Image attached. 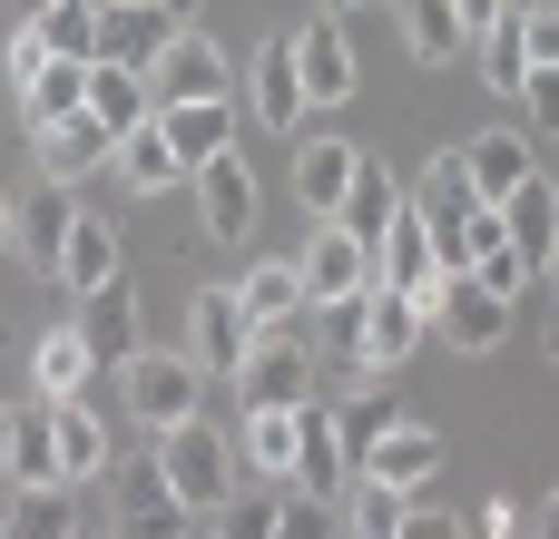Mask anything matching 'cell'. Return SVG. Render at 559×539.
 Instances as JSON below:
<instances>
[{
    "instance_id": "f35d334b",
    "label": "cell",
    "mask_w": 559,
    "mask_h": 539,
    "mask_svg": "<svg viewBox=\"0 0 559 539\" xmlns=\"http://www.w3.org/2000/svg\"><path fill=\"white\" fill-rule=\"evenodd\" d=\"M472 275H481V285H491V295H501V304H521V295H531V275H540V265H531V255H521V245H511V236H501V245H491V255H481V265H472Z\"/></svg>"
},
{
    "instance_id": "8992f818",
    "label": "cell",
    "mask_w": 559,
    "mask_h": 539,
    "mask_svg": "<svg viewBox=\"0 0 559 539\" xmlns=\"http://www.w3.org/2000/svg\"><path fill=\"white\" fill-rule=\"evenodd\" d=\"M226 383H236V403H314V344L305 334H255Z\"/></svg>"
},
{
    "instance_id": "816d5d0a",
    "label": "cell",
    "mask_w": 559,
    "mask_h": 539,
    "mask_svg": "<svg viewBox=\"0 0 559 539\" xmlns=\"http://www.w3.org/2000/svg\"><path fill=\"white\" fill-rule=\"evenodd\" d=\"M540 275H550V285H559V236H550V255H540Z\"/></svg>"
},
{
    "instance_id": "9f6ffc18",
    "label": "cell",
    "mask_w": 559,
    "mask_h": 539,
    "mask_svg": "<svg viewBox=\"0 0 559 539\" xmlns=\"http://www.w3.org/2000/svg\"><path fill=\"white\" fill-rule=\"evenodd\" d=\"M79 539H98V530H79Z\"/></svg>"
},
{
    "instance_id": "e575fe53",
    "label": "cell",
    "mask_w": 559,
    "mask_h": 539,
    "mask_svg": "<svg viewBox=\"0 0 559 539\" xmlns=\"http://www.w3.org/2000/svg\"><path fill=\"white\" fill-rule=\"evenodd\" d=\"M403 39H413V59H432V69H442V59H462V49H472V20H462L452 0H403Z\"/></svg>"
},
{
    "instance_id": "d6986e66",
    "label": "cell",
    "mask_w": 559,
    "mask_h": 539,
    "mask_svg": "<svg viewBox=\"0 0 559 539\" xmlns=\"http://www.w3.org/2000/svg\"><path fill=\"white\" fill-rule=\"evenodd\" d=\"M246 118H255V128H275V137H285V128L305 118V79H295V39H265V49H255V69H246Z\"/></svg>"
},
{
    "instance_id": "ee69618b",
    "label": "cell",
    "mask_w": 559,
    "mask_h": 539,
    "mask_svg": "<svg viewBox=\"0 0 559 539\" xmlns=\"http://www.w3.org/2000/svg\"><path fill=\"white\" fill-rule=\"evenodd\" d=\"M314 314H324V354L354 363V344H364V304H314Z\"/></svg>"
},
{
    "instance_id": "11a10c76",
    "label": "cell",
    "mask_w": 559,
    "mask_h": 539,
    "mask_svg": "<svg viewBox=\"0 0 559 539\" xmlns=\"http://www.w3.org/2000/svg\"><path fill=\"white\" fill-rule=\"evenodd\" d=\"M550 363H559V314H550Z\"/></svg>"
},
{
    "instance_id": "6da1fadb",
    "label": "cell",
    "mask_w": 559,
    "mask_h": 539,
    "mask_svg": "<svg viewBox=\"0 0 559 539\" xmlns=\"http://www.w3.org/2000/svg\"><path fill=\"white\" fill-rule=\"evenodd\" d=\"M157 481L177 491V511L216 520V511L236 501V442L206 432V422H167V432H157Z\"/></svg>"
},
{
    "instance_id": "7a4b0ae2",
    "label": "cell",
    "mask_w": 559,
    "mask_h": 539,
    "mask_svg": "<svg viewBox=\"0 0 559 539\" xmlns=\"http://www.w3.org/2000/svg\"><path fill=\"white\" fill-rule=\"evenodd\" d=\"M354 481L383 491V501H423V491L442 481V432H423V422H383V432L354 452Z\"/></svg>"
},
{
    "instance_id": "681fc988",
    "label": "cell",
    "mask_w": 559,
    "mask_h": 539,
    "mask_svg": "<svg viewBox=\"0 0 559 539\" xmlns=\"http://www.w3.org/2000/svg\"><path fill=\"white\" fill-rule=\"evenodd\" d=\"M540 539H559V491H550V501H540Z\"/></svg>"
},
{
    "instance_id": "c3c4849f",
    "label": "cell",
    "mask_w": 559,
    "mask_h": 539,
    "mask_svg": "<svg viewBox=\"0 0 559 539\" xmlns=\"http://www.w3.org/2000/svg\"><path fill=\"white\" fill-rule=\"evenodd\" d=\"M10 245H20V206L0 196V255H10Z\"/></svg>"
},
{
    "instance_id": "836d02e7",
    "label": "cell",
    "mask_w": 559,
    "mask_h": 539,
    "mask_svg": "<svg viewBox=\"0 0 559 539\" xmlns=\"http://www.w3.org/2000/svg\"><path fill=\"white\" fill-rule=\"evenodd\" d=\"M29 29H39L49 59H98V0H39Z\"/></svg>"
},
{
    "instance_id": "ba28073f",
    "label": "cell",
    "mask_w": 559,
    "mask_h": 539,
    "mask_svg": "<svg viewBox=\"0 0 559 539\" xmlns=\"http://www.w3.org/2000/svg\"><path fill=\"white\" fill-rule=\"evenodd\" d=\"M432 334H442L452 354H491V344L511 334V304H501L481 275H442V295H432Z\"/></svg>"
},
{
    "instance_id": "f1b7e54d",
    "label": "cell",
    "mask_w": 559,
    "mask_h": 539,
    "mask_svg": "<svg viewBox=\"0 0 559 539\" xmlns=\"http://www.w3.org/2000/svg\"><path fill=\"white\" fill-rule=\"evenodd\" d=\"M147 108H157V98H147V69H108V59H88V118H98L108 137H128Z\"/></svg>"
},
{
    "instance_id": "9a60e30c",
    "label": "cell",
    "mask_w": 559,
    "mask_h": 539,
    "mask_svg": "<svg viewBox=\"0 0 559 539\" xmlns=\"http://www.w3.org/2000/svg\"><path fill=\"white\" fill-rule=\"evenodd\" d=\"M118 530L128 539H197V511H177V491L157 481V462L118 471Z\"/></svg>"
},
{
    "instance_id": "f546056e",
    "label": "cell",
    "mask_w": 559,
    "mask_h": 539,
    "mask_svg": "<svg viewBox=\"0 0 559 539\" xmlns=\"http://www.w3.org/2000/svg\"><path fill=\"white\" fill-rule=\"evenodd\" d=\"M344 187H354V147H344V137H314V147H295V196H305L324 226H334Z\"/></svg>"
},
{
    "instance_id": "74e56055",
    "label": "cell",
    "mask_w": 559,
    "mask_h": 539,
    "mask_svg": "<svg viewBox=\"0 0 559 539\" xmlns=\"http://www.w3.org/2000/svg\"><path fill=\"white\" fill-rule=\"evenodd\" d=\"M69 216H79V206H69V187H39V196L20 206V245L49 265V255H59V236H69Z\"/></svg>"
},
{
    "instance_id": "1f68e13d",
    "label": "cell",
    "mask_w": 559,
    "mask_h": 539,
    "mask_svg": "<svg viewBox=\"0 0 559 539\" xmlns=\"http://www.w3.org/2000/svg\"><path fill=\"white\" fill-rule=\"evenodd\" d=\"M501 226H511V245H521L531 265L550 255V236H559V187H540V167H531V177L501 196Z\"/></svg>"
},
{
    "instance_id": "d4e9b609",
    "label": "cell",
    "mask_w": 559,
    "mask_h": 539,
    "mask_svg": "<svg viewBox=\"0 0 559 539\" xmlns=\"http://www.w3.org/2000/svg\"><path fill=\"white\" fill-rule=\"evenodd\" d=\"M462 157V177H472V206H501L521 177H531V137L521 128H491V137H472V147H452Z\"/></svg>"
},
{
    "instance_id": "3957f363",
    "label": "cell",
    "mask_w": 559,
    "mask_h": 539,
    "mask_svg": "<svg viewBox=\"0 0 559 539\" xmlns=\"http://www.w3.org/2000/svg\"><path fill=\"white\" fill-rule=\"evenodd\" d=\"M373 285H393V295H413L423 314H432V295H442V245H432V216L403 196V216L373 236Z\"/></svg>"
},
{
    "instance_id": "6f0895ef",
    "label": "cell",
    "mask_w": 559,
    "mask_h": 539,
    "mask_svg": "<svg viewBox=\"0 0 559 539\" xmlns=\"http://www.w3.org/2000/svg\"><path fill=\"white\" fill-rule=\"evenodd\" d=\"M393 10H403V0H393Z\"/></svg>"
},
{
    "instance_id": "7dc6e473",
    "label": "cell",
    "mask_w": 559,
    "mask_h": 539,
    "mask_svg": "<svg viewBox=\"0 0 559 539\" xmlns=\"http://www.w3.org/2000/svg\"><path fill=\"white\" fill-rule=\"evenodd\" d=\"M452 10H462V20H472V39H481V29H491V20H501L511 0H452Z\"/></svg>"
},
{
    "instance_id": "30bf717a",
    "label": "cell",
    "mask_w": 559,
    "mask_h": 539,
    "mask_svg": "<svg viewBox=\"0 0 559 539\" xmlns=\"http://www.w3.org/2000/svg\"><path fill=\"white\" fill-rule=\"evenodd\" d=\"M295 39V79H305V108H344L354 98V39H344V20H305V29H285Z\"/></svg>"
},
{
    "instance_id": "44dd1931",
    "label": "cell",
    "mask_w": 559,
    "mask_h": 539,
    "mask_svg": "<svg viewBox=\"0 0 559 539\" xmlns=\"http://www.w3.org/2000/svg\"><path fill=\"white\" fill-rule=\"evenodd\" d=\"M49 275H59L69 295H98L108 275H128V265H118V226L79 206V216H69V236H59V255H49Z\"/></svg>"
},
{
    "instance_id": "7402d4cb",
    "label": "cell",
    "mask_w": 559,
    "mask_h": 539,
    "mask_svg": "<svg viewBox=\"0 0 559 539\" xmlns=\"http://www.w3.org/2000/svg\"><path fill=\"white\" fill-rule=\"evenodd\" d=\"M79 304H88V314H79V334H88L98 373H118L128 354H147V344H138V285H128V275H108V285H98V295H79Z\"/></svg>"
},
{
    "instance_id": "cb8c5ba5",
    "label": "cell",
    "mask_w": 559,
    "mask_h": 539,
    "mask_svg": "<svg viewBox=\"0 0 559 539\" xmlns=\"http://www.w3.org/2000/svg\"><path fill=\"white\" fill-rule=\"evenodd\" d=\"M108 167H118V187H128V196H167V187H187V157L167 147V128H157V118H138V128L118 137V157H108Z\"/></svg>"
},
{
    "instance_id": "b9f144b4",
    "label": "cell",
    "mask_w": 559,
    "mask_h": 539,
    "mask_svg": "<svg viewBox=\"0 0 559 539\" xmlns=\"http://www.w3.org/2000/svg\"><path fill=\"white\" fill-rule=\"evenodd\" d=\"M521 118H531L540 137H559V69H531V79H521Z\"/></svg>"
},
{
    "instance_id": "60d3db41",
    "label": "cell",
    "mask_w": 559,
    "mask_h": 539,
    "mask_svg": "<svg viewBox=\"0 0 559 539\" xmlns=\"http://www.w3.org/2000/svg\"><path fill=\"white\" fill-rule=\"evenodd\" d=\"M521 49L531 69H559V0H521Z\"/></svg>"
},
{
    "instance_id": "e0dca14e",
    "label": "cell",
    "mask_w": 559,
    "mask_h": 539,
    "mask_svg": "<svg viewBox=\"0 0 559 539\" xmlns=\"http://www.w3.org/2000/svg\"><path fill=\"white\" fill-rule=\"evenodd\" d=\"M157 128H167V147L187 157V177L206 167V157H226L236 147V98H167V108H147Z\"/></svg>"
},
{
    "instance_id": "f907efd6",
    "label": "cell",
    "mask_w": 559,
    "mask_h": 539,
    "mask_svg": "<svg viewBox=\"0 0 559 539\" xmlns=\"http://www.w3.org/2000/svg\"><path fill=\"white\" fill-rule=\"evenodd\" d=\"M314 10H324V20H344V10H364V0H314Z\"/></svg>"
},
{
    "instance_id": "7bdbcfd3",
    "label": "cell",
    "mask_w": 559,
    "mask_h": 539,
    "mask_svg": "<svg viewBox=\"0 0 559 539\" xmlns=\"http://www.w3.org/2000/svg\"><path fill=\"white\" fill-rule=\"evenodd\" d=\"M393 539H472V520H452V511H432V501H403Z\"/></svg>"
},
{
    "instance_id": "8d00e7d4",
    "label": "cell",
    "mask_w": 559,
    "mask_h": 539,
    "mask_svg": "<svg viewBox=\"0 0 559 539\" xmlns=\"http://www.w3.org/2000/svg\"><path fill=\"white\" fill-rule=\"evenodd\" d=\"M413 206L432 216V245H442V236H452V226L472 216V177H462V157H432V177L413 187Z\"/></svg>"
},
{
    "instance_id": "d6a6232c",
    "label": "cell",
    "mask_w": 559,
    "mask_h": 539,
    "mask_svg": "<svg viewBox=\"0 0 559 539\" xmlns=\"http://www.w3.org/2000/svg\"><path fill=\"white\" fill-rule=\"evenodd\" d=\"M0 539H79V501H69V481L20 491V501H10V520H0Z\"/></svg>"
},
{
    "instance_id": "bcb514c9",
    "label": "cell",
    "mask_w": 559,
    "mask_h": 539,
    "mask_svg": "<svg viewBox=\"0 0 559 539\" xmlns=\"http://www.w3.org/2000/svg\"><path fill=\"white\" fill-rule=\"evenodd\" d=\"M511 530H521V511H511V501H491V511L472 520V539H511Z\"/></svg>"
},
{
    "instance_id": "ab89813d",
    "label": "cell",
    "mask_w": 559,
    "mask_h": 539,
    "mask_svg": "<svg viewBox=\"0 0 559 539\" xmlns=\"http://www.w3.org/2000/svg\"><path fill=\"white\" fill-rule=\"evenodd\" d=\"M275 501H285V491H255V501L236 491V501L216 511V539H275Z\"/></svg>"
},
{
    "instance_id": "83f0119b",
    "label": "cell",
    "mask_w": 559,
    "mask_h": 539,
    "mask_svg": "<svg viewBox=\"0 0 559 539\" xmlns=\"http://www.w3.org/2000/svg\"><path fill=\"white\" fill-rule=\"evenodd\" d=\"M393 216H403V177H393L383 157H354V187H344V206H334V226L373 245V236H383Z\"/></svg>"
},
{
    "instance_id": "f6af8a7d",
    "label": "cell",
    "mask_w": 559,
    "mask_h": 539,
    "mask_svg": "<svg viewBox=\"0 0 559 539\" xmlns=\"http://www.w3.org/2000/svg\"><path fill=\"white\" fill-rule=\"evenodd\" d=\"M383 422H393V403H383V393H364V403L344 412V452H364V442H373Z\"/></svg>"
},
{
    "instance_id": "7c38bea8",
    "label": "cell",
    "mask_w": 559,
    "mask_h": 539,
    "mask_svg": "<svg viewBox=\"0 0 559 539\" xmlns=\"http://www.w3.org/2000/svg\"><path fill=\"white\" fill-rule=\"evenodd\" d=\"M295 265H305V295H314V304H364V295H373V245L344 236V226H324Z\"/></svg>"
},
{
    "instance_id": "ac0fdd59",
    "label": "cell",
    "mask_w": 559,
    "mask_h": 539,
    "mask_svg": "<svg viewBox=\"0 0 559 539\" xmlns=\"http://www.w3.org/2000/svg\"><path fill=\"white\" fill-rule=\"evenodd\" d=\"M236 304H246L255 334H305V314H314L305 265H246V275H236Z\"/></svg>"
},
{
    "instance_id": "8fae6325",
    "label": "cell",
    "mask_w": 559,
    "mask_h": 539,
    "mask_svg": "<svg viewBox=\"0 0 559 539\" xmlns=\"http://www.w3.org/2000/svg\"><path fill=\"white\" fill-rule=\"evenodd\" d=\"M285 491H305V501H344L354 491V452H344V422L324 412V403H305V442H295V471H285Z\"/></svg>"
},
{
    "instance_id": "d590c367",
    "label": "cell",
    "mask_w": 559,
    "mask_h": 539,
    "mask_svg": "<svg viewBox=\"0 0 559 539\" xmlns=\"http://www.w3.org/2000/svg\"><path fill=\"white\" fill-rule=\"evenodd\" d=\"M472 49H481V88L521 98V79H531V49H521V0H511V10H501V20L472 39Z\"/></svg>"
},
{
    "instance_id": "2e32d148",
    "label": "cell",
    "mask_w": 559,
    "mask_h": 539,
    "mask_svg": "<svg viewBox=\"0 0 559 539\" xmlns=\"http://www.w3.org/2000/svg\"><path fill=\"white\" fill-rule=\"evenodd\" d=\"M167 29H187V20H167L157 0H98V59L108 69H147L167 49Z\"/></svg>"
},
{
    "instance_id": "5bb4252c",
    "label": "cell",
    "mask_w": 559,
    "mask_h": 539,
    "mask_svg": "<svg viewBox=\"0 0 559 539\" xmlns=\"http://www.w3.org/2000/svg\"><path fill=\"white\" fill-rule=\"evenodd\" d=\"M423 324H432V314H423L413 295H393V285H373V295H364V344H354V363H364V373H393V363H413V344H423Z\"/></svg>"
},
{
    "instance_id": "52a82bcc",
    "label": "cell",
    "mask_w": 559,
    "mask_h": 539,
    "mask_svg": "<svg viewBox=\"0 0 559 539\" xmlns=\"http://www.w3.org/2000/svg\"><path fill=\"white\" fill-rule=\"evenodd\" d=\"M187 187H197V226H206V245H246V236H255V177H246L236 147L206 157Z\"/></svg>"
},
{
    "instance_id": "db71d44e",
    "label": "cell",
    "mask_w": 559,
    "mask_h": 539,
    "mask_svg": "<svg viewBox=\"0 0 559 539\" xmlns=\"http://www.w3.org/2000/svg\"><path fill=\"white\" fill-rule=\"evenodd\" d=\"M0 462H10V403H0Z\"/></svg>"
},
{
    "instance_id": "4dcf8cb0",
    "label": "cell",
    "mask_w": 559,
    "mask_h": 539,
    "mask_svg": "<svg viewBox=\"0 0 559 539\" xmlns=\"http://www.w3.org/2000/svg\"><path fill=\"white\" fill-rule=\"evenodd\" d=\"M0 481L10 491L59 481V462H49V403H10V462H0Z\"/></svg>"
},
{
    "instance_id": "603a6c76",
    "label": "cell",
    "mask_w": 559,
    "mask_h": 539,
    "mask_svg": "<svg viewBox=\"0 0 559 539\" xmlns=\"http://www.w3.org/2000/svg\"><path fill=\"white\" fill-rule=\"evenodd\" d=\"M49 462H59V481H69V491L108 471V422L88 412V393H69V403H49Z\"/></svg>"
},
{
    "instance_id": "4316f807",
    "label": "cell",
    "mask_w": 559,
    "mask_h": 539,
    "mask_svg": "<svg viewBox=\"0 0 559 539\" xmlns=\"http://www.w3.org/2000/svg\"><path fill=\"white\" fill-rule=\"evenodd\" d=\"M10 88H20V118H29V128H59V118L88 108V59H39V69L10 79Z\"/></svg>"
},
{
    "instance_id": "5b68a950",
    "label": "cell",
    "mask_w": 559,
    "mask_h": 539,
    "mask_svg": "<svg viewBox=\"0 0 559 539\" xmlns=\"http://www.w3.org/2000/svg\"><path fill=\"white\" fill-rule=\"evenodd\" d=\"M147 98L157 108L167 98H236V69H226V49L206 29H167V49L147 59Z\"/></svg>"
},
{
    "instance_id": "f5cc1de1",
    "label": "cell",
    "mask_w": 559,
    "mask_h": 539,
    "mask_svg": "<svg viewBox=\"0 0 559 539\" xmlns=\"http://www.w3.org/2000/svg\"><path fill=\"white\" fill-rule=\"evenodd\" d=\"M157 10H167V20H187V10H197V0H157Z\"/></svg>"
},
{
    "instance_id": "277c9868",
    "label": "cell",
    "mask_w": 559,
    "mask_h": 539,
    "mask_svg": "<svg viewBox=\"0 0 559 539\" xmlns=\"http://www.w3.org/2000/svg\"><path fill=\"white\" fill-rule=\"evenodd\" d=\"M197 383H206V373H197L187 354H128V363H118V403H128L147 432L197 422Z\"/></svg>"
},
{
    "instance_id": "9c48e42d",
    "label": "cell",
    "mask_w": 559,
    "mask_h": 539,
    "mask_svg": "<svg viewBox=\"0 0 559 539\" xmlns=\"http://www.w3.org/2000/svg\"><path fill=\"white\" fill-rule=\"evenodd\" d=\"M246 344H255V324H246L236 285H197V304H187V363L197 373H236Z\"/></svg>"
},
{
    "instance_id": "ffe728a7",
    "label": "cell",
    "mask_w": 559,
    "mask_h": 539,
    "mask_svg": "<svg viewBox=\"0 0 559 539\" xmlns=\"http://www.w3.org/2000/svg\"><path fill=\"white\" fill-rule=\"evenodd\" d=\"M29 137H39V187H79L88 167H108V157H118V137H108L88 108H79V118H59V128H29Z\"/></svg>"
},
{
    "instance_id": "484cf974",
    "label": "cell",
    "mask_w": 559,
    "mask_h": 539,
    "mask_svg": "<svg viewBox=\"0 0 559 539\" xmlns=\"http://www.w3.org/2000/svg\"><path fill=\"white\" fill-rule=\"evenodd\" d=\"M29 383H39V403H69V393H88V383H98V354H88V334H79V324H49V334L29 344Z\"/></svg>"
},
{
    "instance_id": "4fadbf2b",
    "label": "cell",
    "mask_w": 559,
    "mask_h": 539,
    "mask_svg": "<svg viewBox=\"0 0 559 539\" xmlns=\"http://www.w3.org/2000/svg\"><path fill=\"white\" fill-rule=\"evenodd\" d=\"M295 442H305V403H246L236 471H255L265 491H285V471H295Z\"/></svg>"
}]
</instances>
